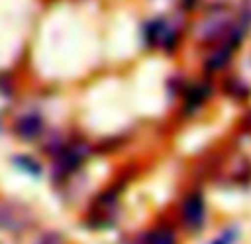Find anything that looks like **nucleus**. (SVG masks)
I'll use <instances>...</instances> for the list:
<instances>
[]
</instances>
